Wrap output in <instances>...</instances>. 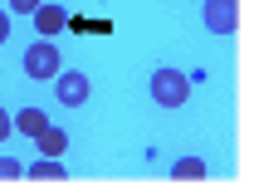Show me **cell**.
Here are the masks:
<instances>
[{
	"label": "cell",
	"instance_id": "3",
	"mask_svg": "<svg viewBox=\"0 0 254 196\" xmlns=\"http://www.w3.org/2000/svg\"><path fill=\"white\" fill-rule=\"evenodd\" d=\"M200 20H205L210 34H235L240 30V0H205Z\"/></svg>",
	"mask_w": 254,
	"mask_h": 196
},
{
	"label": "cell",
	"instance_id": "5",
	"mask_svg": "<svg viewBox=\"0 0 254 196\" xmlns=\"http://www.w3.org/2000/svg\"><path fill=\"white\" fill-rule=\"evenodd\" d=\"M64 25H68V10H64V5H49V0H44V5L34 10V30H39V39H54Z\"/></svg>",
	"mask_w": 254,
	"mask_h": 196
},
{
	"label": "cell",
	"instance_id": "7",
	"mask_svg": "<svg viewBox=\"0 0 254 196\" xmlns=\"http://www.w3.org/2000/svg\"><path fill=\"white\" fill-rule=\"evenodd\" d=\"M34 142H39V157H64L68 152V132L64 128H44Z\"/></svg>",
	"mask_w": 254,
	"mask_h": 196
},
{
	"label": "cell",
	"instance_id": "13",
	"mask_svg": "<svg viewBox=\"0 0 254 196\" xmlns=\"http://www.w3.org/2000/svg\"><path fill=\"white\" fill-rule=\"evenodd\" d=\"M5 39H10V15L0 10V44H5Z\"/></svg>",
	"mask_w": 254,
	"mask_h": 196
},
{
	"label": "cell",
	"instance_id": "8",
	"mask_svg": "<svg viewBox=\"0 0 254 196\" xmlns=\"http://www.w3.org/2000/svg\"><path fill=\"white\" fill-rule=\"evenodd\" d=\"M25 177H30V182H68V167H64L59 157H44V162H34Z\"/></svg>",
	"mask_w": 254,
	"mask_h": 196
},
{
	"label": "cell",
	"instance_id": "11",
	"mask_svg": "<svg viewBox=\"0 0 254 196\" xmlns=\"http://www.w3.org/2000/svg\"><path fill=\"white\" fill-rule=\"evenodd\" d=\"M39 5H44V0H10V10H15V15H34Z\"/></svg>",
	"mask_w": 254,
	"mask_h": 196
},
{
	"label": "cell",
	"instance_id": "10",
	"mask_svg": "<svg viewBox=\"0 0 254 196\" xmlns=\"http://www.w3.org/2000/svg\"><path fill=\"white\" fill-rule=\"evenodd\" d=\"M20 177H25V167L15 157H0V182H20Z\"/></svg>",
	"mask_w": 254,
	"mask_h": 196
},
{
	"label": "cell",
	"instance_id": "4",
	"mask_svg": "<svg viewBox=\"0 0 254 196\" xmlns=\"http://www.w3.org/2000/svg\"><path fill=\"white\" fill-rule=\"evenodd\" d=\"M54 94H59L64 108H83V103H88V94H93V84H88V74L68 69V74H54Z\"/></svg>",
	"mask_w": 254,
	"mask_h": 196
},
{
	"label": "cell",
	"instance_id": "12",
	"mask_svg": "<svg viewBox=\"0 0 254 196\" xmlns=\"http://www.w3.org/2000/svg\"><path fill=\"white\" fill-rule=\"evenodd\" d=\"M10 132H15V113H5V108H0V142H5Z\"/></svg>",
	"mask_w": 254,
	"mask_h": 196
},
{
	"label": "cell",
	"instance_id": "1",
	"mask_svg": "<svg viewBox=\"0 0 254 196\" xmlns=\"http://www.w3.org/2000/svg\"><path fill=\"white\" fill-rule=\"evenodd\" d=\"M152 98H157V108H181L190 98V74H181V69H157L152 74Z\"/></svg>",
	"mask_w": 254,
	"mask_h": 196
},
{
	"label": "cell",
	"instance_id": "9",
	"mask_svg": "<svg viewBox=\"0 0 254 196\" xmlns=\"http://www.w3.org/2000/svg\"><path fill=\"white\" fill-rule=\"evenodd\" d=\"M205 172L210 167L200 162V157H181V162L171 167V182H205Z\"/></svg>",
	"mask_w": 254,
	"mask_h": 196
},
{
	"label": "cell",
	"instance_id": "6",
	"mask_svg": "<svg viewBox=\"0 0 254 196\" xmlns=\"http://www.w3.org/2000/svg\"><path fill=\"white\" fill-rule=\"evenodd\" d=\"M44 128H49V113H44V108H20V113H15V132H25V137H39Z\"/></svg>",
	"mask_w": 254,
	"mask_h": 196
},
{
	"label": "cell",
	"instance_id": "2",
	"mask_svg": "<svg viewBox=\"0 0 254 196\" xmlns=\"http://www.w3.org/2000/svg\"><path fill=\"white\" fill-rule=\"evenodd\" d=\"M59 74V49H54V39H34L30 49H25V79H54Z\"/></svg>",
	"mask_w": 254,
	"mask_h": 196
}]
</instances>
